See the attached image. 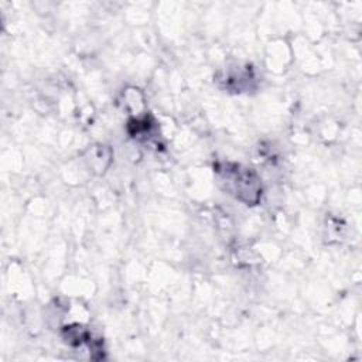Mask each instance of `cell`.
<instances>
[{"mask_svg": "<svg viewBox=\"0 0 362 362\" xmlns=\"http://www.w3.org/2000/svg\"><path fill=\"white\" fill-rule=\"evenodd\" d=\"M219 185L246 205H256L262 199V180L255 170L238 163H218L214 167Z\"/></svg>", "mask_w": 362, "mask_h": 362, "instance_id": "obj_1", "label": "cell"}]
</instances>
